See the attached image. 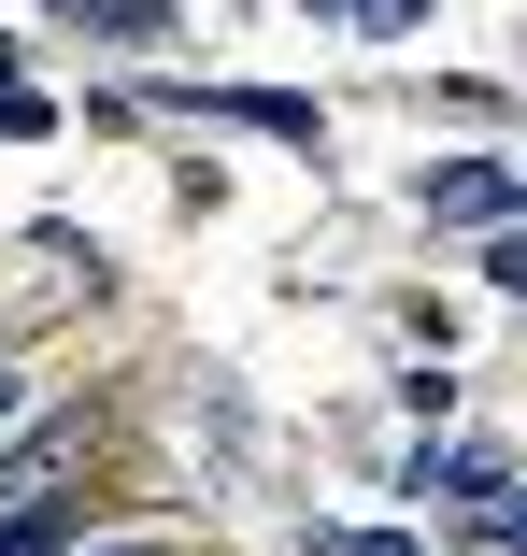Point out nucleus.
<instances>
[{"label":"nucleus","mask_w":527,"mask_h":556,"mask_svg":"<svg viewBox=\"0 0 527 556\" xmlns=\"http://www.w3.org/2000/svg\"><path fill=\"white\" fill-rule=\"evenodd\" d=\"M357 15H413V0H357Z\"/></svg>","instance_id":"obj_5"},{"label":"nucleus","mask_w":527,"mask_h":556,"mask_svg":"<svg viewBox=\"0 0 527 556\" xmlns=\"http://www.w3.org/2000/svg\"><path fill=\"white\" fill-rule=\"evenodd\" d=\"M329 556H413V542H399V528H343Z\"/></svg>","instance_id":"obj_3"},{"label":"nucleus","mask_w":527,"mask_h":556,"mask_svg":"<svg viewBox=\"0 0 527 556\" xmlns=\"http://www.w3.org/2000/svg\"><path fill=\"white\" fill-rule=\"evenodd\" d=\"M485 286H499V300H527V229H499V243H485Z\"/></svg>","instance_id":"obj_2"},{"label":"nucleus","mask_w":527,"mask_h":556,"mask_svg":"<svg viewBox=\"0 0 527 556\" xmlns=\"http://www.w3.org/2000/svg\"><path fill=\"white\" fill-rule=\"evenodd\" d=\"M100 556H171V542H100Z\"/></svg>","instance_id":"obj_4"},{"label":"nucleus","mask_w":527,"mask_h":556,"mask_svg":"<svg viewBox=\"0 0 527 556\" xmlns=\"http://www.w3.org/2000/svg\"><path fill=\"white\" fill-rule=\"evenodd\" d=\"M499 200H513V186H499V172H471V157H457V172H428V214H499Z\"/></svg>","instance_id":"obj_1"}]
</instances>
